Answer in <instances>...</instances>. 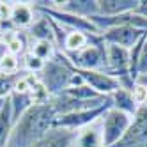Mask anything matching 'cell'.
I'll return each instance as SVG.
<instances>
[{
  "label": "cell",
  "mask_w": 147,
  "mask_h": 147,
  "mask_svg": "<svg viewBox=\"0 0 147 147\" xmlns=\"http://www.w3.org/2000/svg\"><path fill=\"white\" fill-rule=\"evenodd\" d=\"M57 113L48 103L34 105L14 126L5 147H32L55 128Z\"/></svg>",
  "instance_id": "cell-1"
},
{
  "label": "cell",
  "mask_w": 147,
  "mask_h": 147,
  "mask_svg": "<svg viewBox=\"0 0 147 147\" xmlns=\"http://www.w3.org/2000/svg\"><path fill=\"white\" fill-rule=\"evenodd\" d=\"M75 69L69 64V60L66 59V55L59 50L57 55L48 60L45 64V69L39 73V82L41 85L46 89V92L51 96H57V94H62L64 90L69 89V82Z\"/></svg>",
  "instance_id": "cell-2"
},
{
  "label": "cell",
  "mask_w": 147,
  "mask_h": 147,
  "mask_svg": "<svg viewBox=\"0 0 147 147\" xmlns=\"http://www.w3.org/2000/svg\"><path fill=\"white\" fill-rule=\"evenodd\" d=\"M64 55L73 66V69L78 71H105L107 67V46H105L101 36H90L89 45L83 50Z\"/></svg>",
  "instance_id": "cell-3"
},
{
  "label": "cell",
  "mask_w": 147,
  "mask_h": 147,
  "mask_svg": "<svg viewBox=\"0 0 147 147\" xmlns=\"http://www.w3.org/2000/svg\"><path fill=\"white\" fill-rule=\"evenodd\" d=\"M101 128H103V138H105V147H112L115 145L122 136L124 133L128 131V128L133 122V117L128 113H124L121 110H115V108H108L101 115Z\"/></svg>",
  "instance_id": "cell-4"
},
{
  "label": "cell",
  "mask_w": 147,
  "mask_h": 147,
  "mask_svg": "<svg viewBox=\"0 0 147 147\" xmlns=\"http://www.w3.org/2000/svg\"><path fill=\"white\" fill-rule=\"evenodd\" d=\"M147 32L136 30L131 25H121V27H113L107 32L101 34V39L105 45H115V46H122L126 50H131L140 39H144Z\"/></svg>",
  "instance_id": "cell-5"
},
{
  "label": "cell",
  "mask_w": 147,
  "mask_h": 147,
  "mask_svg": "<svg viewBox=\"0 0 147 147\" xmlns=\"http://www.w3.org/2000/svg\"><path fill=\"white\" fill-rule=\"evenodd\" d=\"M112 105H107V107H101L96 110H82V112H75V113H67V115H60L55 121V126L59 128H66V129H73L78 131L85 126L96 122L98 119H101V115L107 112Z\"/></svg>",
  "instance_id": "cell-6"
},
{
  "label": "cell",
  "mask_w": 147,
  "mask_h": 147,
  "mask_svg": "<svg viewBox=\"0 0 147 147\" xmlns=\"http://www.w3.org/2000/svg\"><path fill=\"white\" fill-rule=\"evenodd\" d=\"M78 73L82 75L83 82H85L92 90H96L98 94H101V96L108 98L117 89H121V82L115 76L105 73V71H78Z\"/></svg>",
  "instance_id": "cell-7"
},
{
  "label": "cell",
  "mask_w": 147,
  "mask_h": 147,
  "mask_svg": "<svg viewBox=\"0 0 147 147\" xmlns=\"http://www.w3.org/2000/svg\"><path fill=\"white\" fill-rule=\"evenodd\" d=\"M50 5L59 9V11H64L80 18H87V20L98 14V0H64V2L50 0Z\"/></svg>",
  "instance_id": "cell-8"
},
{
  "label": "cell",
  "mask_w": 147,
  "mask_h": 147,
  "mask_svg": "<svg viewBox=\"0 0 147 147\" xmlns=\"http://www.w3.org/2000/svg\"><path fill=\"white\" fill-rule=\"evenodd\" d=\"M73 147H105L101 121L98 119L96 122H92V124L85 126V128L78 129Z\"/></svg>",
  "instance_id": "cell-9"
},
{
  "label": "cell",
  "mask_w": 147,
  "mask_h": 147,
  "mask_svg": "<svg viewBox=\"0 0 147 147\" xmlns=\"http://www.w3.org/2000/svg\"><path fill=\"white\" fill-rule=\"evenodd\" d=\"M37 11L32 2H13V13H11V23L16 30H27L30 28L36 20Z\"/></svg>",
  "instance_id": "cell-10"
},
{
  "label": "cell",
  "mask_w": 147,
  "mask_h": 147,
  "mask_svg": "<svg viewBox=\"0 0 147 147\" xmlns=\"http://www.w3.org/2000/svg\"><path fill=\"white\" fill-rule=\"evenodd\" d=\"M75 136H76V131L55 126L53 129L48 131V135L45 136V138H41L32 147H73V144H75Z\"/></svg>",
  "instance_id": "cell-11"
},
{
  "label": "cell",
  "mask_w": 147,
  "mask_h": 147,
  "mask_svg": "<svg viewBox=\"0 0 147 147\" xmlns=\"http://www.w3.org/2000/svg\"><path fill=\"white\" fill-rule=\"evenodd\" d=\"M140 0H98V14L121 16L136 11Z\"/></svg>",
  "instance_id": "cell-12"
},
{
  "label": "cell",
  "mask_w": 147,
  "mask_h": 147,
  "mask_svg": "<svg viewBox=\"0 0 147 147\" xmlns=\"http://www.w3.org/2000/svg\"><path fill=\"white\" fill-rule=\"evenodd\" d=\"M25 34H27L28 41H50V43H55L51 20L48 16H43V14L37 16V20L30 25V28L25 30Z\"/></svg>",
  "instance_id": "cell-13"
},
{
  "label": "cell",
  "mask_w": 147,
  "mask_h": 147,
  "mask_svg": "<svg viewBox=\"0 0 147 147\" xmlns=\"http://www.w3.org/2000/svg\"><path fill=\"white\" fill-rule=\"evenodd\" d=\"M110 98V105H112V108H115V110H121V112H124V113H128V115H131V117H135L136 115V112H138V107H136V103L133 101V94H131V90H128V89H117L112 96H108Z\"/></svg>",
  "instance_id": "cell-14"
},
{
  "label": "cell",
  "mask_w": 147,
  "mask_h": 147,
  "mask_svg": "<svg viewBox=\"0 0 147 147\" xmlns=\"http://www.w3.org/2000/svg\"><path fill=\"white\" fill-rule=\"evenodd\" d=\"M7 101L11 105V113H13V122L16 124L23 115L34 107V98L32 94H18V92H11L7 96Z\"/></svg>",
  "instance_id": "cell-15"
},
{
  "label": "cell",
  "mask_w": 147,
  "mask_h": 147,
  "mask_svg": "<svg viewBox=\"0 0 147 147\" xmlns=\"http://www.w3.org/2000/svg\"><path fill=\"white\" fill-rule=\"evenodd\" d=\"M57 46L55 43H50V41H28V53H32L34 57L41 59V60H51L57 55Z\"/></svg>",
  "instance_id": "cell-16"
},
{
  "label": "cell",
  "mask_w": 147,
  "mask_h": 147,
  "mask_svg": "<svg viewBox=\"0 0 147 147\" xmlns=\"http://www.w3.org/2000/svg\"><path fill=\"white\" fill-rule=\"evenodd\" d=\"M90 41V36L89 34H83V32H78V30H71L66 36V41H64V46H62L60 51L64 53H76V51L83 50Z\"/></svg>",
  "instance_id": "cell-17"
},
{
  "label": "cell",
  "mask_w": 147,
  "mask_h": 147,
  "mask_svg": "<svg viewBox=\"0 0 147 147\" xmlns=\"http://www.w3.org/2000/svg\"><path fill=\"white\" fill-rule=\"evenodd\" d=\"M13 113H11V105H9L7 98H5V103L2 110H0V147H5L9 136H11V131H13Z\"/></svg>",
  "instance_id": "cell-18"
},
{
  "label": "cell",
  "mask_w": 147,
  "mask_h": 147,
  "mask_svg": "<svg viewBox=\"0 0 147 147\" xmlns=\"http://www.w3.org/2000/svg\"><path fill=\"white\" fill-rule=\"evenodd\" d=\"M64 92L67 94V96L75 98V99H80V101H89V99H94V98L101 96V94H98L96 90H92L87 83H83V85H80V87H69Z\"/></svg>",
  "instance_id": "cell-19"
},
{
  "label": "cell",
  "mask_w": 147,
  "mask_h": 147,
  "mask_svg": "<svg viewBox=\"0 0 147 147\" xmlns=\"http://www.w3.org/2000/svg\"><path fill=\"white\" fill-rule=\"evenodd\" d=\"M0 73L4 75H18L22 73V64H20V59L7 53L2 60H0Z\"/></svg>",
  "instance_id": "cell-20"
},
{
  "label": "cell",
  "mask_w": 147,
  "mask_h": 147,
  "mask_svg": "<svg viewBox=\"0 0 147 147\" xmlns=\"http://www.w3.org/2000/svg\"><path fill=\"white\" fill-rule=\"evenodd\" d=\"M131 94H133V101L136 103L138 108L144 107V105H147V83L145 82L136 80L133 89H131Z\"/></svg>",
  "instance_id": "cell-21"
},
{
  "label": "cell",
  "mask_w": 147,
  "mask_h": 147,
  "mask_svg": "<svg viewBox=\"0 0 147 147\" xmlns=\"http://www.w3.org/2000/svg\"><path fill=\"white\" fill-rule=\"evenodd\" d=\"M18 76H20V73L18 75H4V73H0V99H5L13 92L14 82L18 80Z\"/></svg>",
  "instance_id": "cell-22"
},
{
  "label": "cell",
  "mask_w": 147,
  "mask_h": 147,
  "mask_svg": "<svg viewBox=\"0 0 147 147\" xmlns=\"http://www.w3.org/2000/svg\"><path fill=\"white\" fill-rule=\"evenodd\" d=\"M147 76V39L142 46V53H140V62H138V78Z\"/></svg>",
  "instance_id": "cell-23"
},
{
  "label": "cell",
  "mask_w": 147,
  "mask_h": 147,
  "mask_svg": "<svg viewBox=\"0 0 147 147\" xmlns=\"http://www.w3.org/2000/svg\"><path fill=\"white\" fill-rule=\"evenodd\" d=\"M11 13H13V2L0 0V20H11Z\"/></svg>",
  "instance_id": "cell-24"
},
{
  "label": "cell",
  "mask_w": 147,
  "mask_h": 147,
  "mask_svg": "<svg viewBox=\"0 0 147 147\" xmlns=\"http://www.w3.org/2000/svg\"><path fill=\"white\" fill-rule=\"evenodd\" d=\"M136 13L142 14L144 18H147V0H140L138 2V7H136Z\"/></svg>",
  "instance_id": "cell-25"
},
{
  "label": "cell",
  "mask_w": 147,
  "mask_h": 147,
  "mask_svg": "<svg viewBox=\"0 0 147 147\" xmlns=\"http://www.w3.org/2000/svg\"><path fill=\"white\" fill-rule=\"evenodd\" d=\"M5 55H7V46H5V43L2 41V37H0V60H2Z\"/></svg>",
  "instance_id": "cell-26"
},
{
  "label": "cell",
  "mask_w": 147,
  "mask_h": 147,
  "mask_svg": "<svg viewBox=\"0 0 147 147\" xmlns=\"http://www.w3.org/2000/svg\"><path fill=\"white\" fill-rule=\"evenodd\" d=\"M4 103H5V99H0V110H2V107H4Z\"/></svg>",
  "instance_id": "cell-27"
},
{
  "label": "cell",
  "mask_w": 147,
  "mask_h": 147,
  "mask_svg": "<svg viewBox=\"0 0 147 147\" xmlns=\"http://www.w3.org/2000/svg\"><path fill=\"white\" fill-rule=\"evenodd\" d=\"M138 80H142V82H147V76H145V78H138Z\"/></svg>",
  "instance_id": "cell-28"
}]
</instances>
